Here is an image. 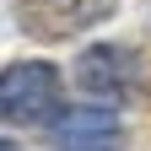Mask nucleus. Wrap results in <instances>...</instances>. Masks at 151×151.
Returning <instances> with one entry per match:
<instances>
[{
	"mask_svg": "<svg viewBox=\"0 0 151 151\" xmlns=\"http://www.w3.org/2000/svg\"><path fill=\"white\" fill-rule=\"evenodd\" d=\"M0 108H6V124H43L60 108V76H54V65H38V60L6 65Z\"/></svg>",
	"mask_w": 151,
	"mask_h": 151,
	"instance_id": "nucleus-1",
	"label": "nucleus"
},
{
	"mask_svg": "<svg viewBox=\"0 0 151 151\" xmlns=\"http://www.w3.org/2000/svg\"><path fill=\"white\" fill-rule=\"evenodd\" d=\"M76 81L92 97H113L119 103L129 86H135V54L119 49V43H92L81 60H76Z\"/></svg>",
	"mask_w": 151,
	"mask_h": 151,
	"instance_id": "nucleus-2",
	"label": "nucleus"
},
{
	"mask_svg": "<svg viewBox=\"0 0 151 151\" xmlns=\"http://www.w3.org/2000/svg\"><path fill=\"white\" fill-rule=\"evenodd\" d=\"M124 140V124L113 108H65L54 119V146L60 151H113Z\"/></svg>",
	"mask_w": 151,
	"mask_h": 151,
	"instance_id": "nucleus-3",
	"label": "nucleus"
},
{
	"mask_svg": "<svg viewBox=\"0 0 151 151\" xmlns=\"http://www.w3.org/2000/svg\"><path fill=\"white\" fill-rule=\"evenodd\" d=\"M113 0H22V16L32 32L43 38H65L76 27H92L97 16H108Z\"/></svg>",
	"mask_w": 151,
	"mask_h": 151,
	"instance_id": "nucleus-4",
	"label": "nucleus"
},
{
	"mask_svg": "<svg viewBox=\"0 0 151 151\" xmlns=\"http://www.w3.org/2000/svg\"><path fill=\"white\" fill-rule=\"evenodd\" d=\"M0 151H16V146H11V140H6V146H0Z\"/></svg>",
	"mask_w": 151,
	"mask_h": 151,
	"instance_id": "nucleus-5",
	"label": "nucleus"
}]
</instances>
